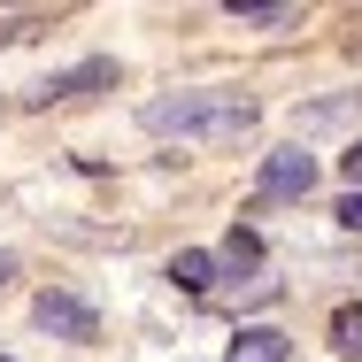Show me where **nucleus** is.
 I'll return each mask as SVG.
<instances>
[{
  "label": "nucleus",
  "mask_w": 362,
  "mask_h": 362,
  "mask_svg": "<svg viewBox=\"0 0 362 362\" xmlns=\"http://www.w3.org/2000/svg\"><path fill=\"white\" fill-rule=\"evenodd\" d=\"M139 124L154 139H209V146H239L255 132V100L247 93H170V100H146Z\"/></svg>",
  "instance_id": "obj_1"
},
{
  "label": "nucleus",
  "mask_w": 362,
  "mask_h": 362,
  "mask_svg": "<svg viewBox=\"0 0 362 362\" xmlns=\"http://www.w3.org/2000/svg\"><path fill=\"white\" fill-rule=\"evenodd\" d=\"M31 316H39V332H54V339H100V316H93L77 293H39Z\"/></svg>",
  "instance_id": "obj_2"
},
{
  "label": "nucleus",
  "mask_w": 362,
  "mask_h": 362,
  "mask_svg": "<svg viewBox=\"0 0 362 362\" xmlns=\"http://www.w3.org/2000/svg\"><path fill=\"white\" fill-rule=\"evenodd\" d=\"M308 185H316V154H308V146H278V154L262 162V193H270V201H300Z\"/></svg>",
  "instance_id": "obj_3"
},
{
  "label": "nucleus",
  "mask_w": 362,
  "mask_h": 362,
  "mask_svg": "<svg viewBox=\"0 0 362 362\" xmlns=\"http://www.w3.org/2000/svg\"><path fill=\"white\" fill-rule=\"evenodd\" d=\"M286 355H293V339H286V332H270V324H247V332L231 339V355H223V362H286Z\"/></svg>",
  "instance_id": "obj_4"
},
{
  "label": "nucleus",
  "mask_w": 362,
  "mask_h": 362,
  "mask_svg": "<svg viewBox=\"0 0 362 362\" xmlns=\"http://www.w3.org/2000/svg\"><path fill=\"white\" fill-rule=\"evenodd\" d=\"M355 116H362V93L316 100V108H300V139H308V132H332V124H355Z\"/></svg>",
  "instance_id": "obj_5"
},
{
  "label": "nucleus",
  "mask_w": 362,
  "mask_h": 362,
  "mask_svg": "<svg viewBox=\"0 0 362 362\" xmlns=\"http://www.w3.org/2000/svg\"><path fill=\"white\" fill-rule=\"evenodd\" d=\"M170 278L185 293H216V255H201V247H185L177 262H170Z\"/></svg>",
  "instance_id": "obj_6"
},
{
  "label": "nucleus",
  "mask_w": 362,
  "mask_h": 362,
  "mask_svg": "<svg viewBox=\"0 0 362 362\" xmlns=\"http://www.w3.org/2000/svg\"><path fill=\"white\" fill-rule=\"evenodd\" d=\"M332 347H339V355H362V300H347V308L332 316Z\"/></svg>",
  "instance_id": "obj_7"
},
{
  "label": "nucleus",
  "mask_w": 362,
  "mask_h": 362,
  "mask_svg": "<svg viewBox=\"0 0 362 362\" xmlns=\"http://www.w3.org/2000/svg\"><path fill=\"white\" fill-rule=\"evenodd\" d=\"M255 255H262L255 231H231V239H223V262H231V270H255Z\"/></svg>",
  "instance_id": "obj_8"
},
{
  "label": "nucleus",
  "mask_w": 362,
  "mask_h": 362,
  "mask_svg": "<svg viewBox=\"0 0 362 362\" xmlns=\"http://www.w3.org/2000/svg\"><path fill=\"white\" fill-rule=\"evenodd\" d=\"M231 16H239V23H255V31H278V23H293L300 8H231Z\"/></svg>",
  "instance_id": "obj_9"
},
{
  "label": "nucleus",
  "mask_w": 362,
  "mask_h": 362,
  "mask_svg": "<svg viewBox=\"0 0 362 362\" xmlns=\"http://www.w3.org/2000/svg\"><path fill=\"white\" fill-rule=\"evenodd\" d=\"M332 216L347 223V231H362V193H347V201H339V209H332Z\"/></svg>",
  "instance_id": "obj_10"
},
{
  "label": "nucleus",
  "mask_w": 362,
  "mask_h": 362,
  "mask_svg": "<svg viewBox=\"0 0 362 362\" xmlns=\"http://www.w3.org/2000/svg\"><path fill=\"white\" fill-rule=\"evenodd\" d=\"M339 170H347V177H355V193H362V139L347 146V154H339Z\"/></svg>",
  "instance_id": "obj_11"
},
{
  "label": "nucleus",
  "mask_w": 362,
  "mask_h": 362,
  "mask_svg": "<svg viewBox=\"0 0 362 362\" xmlns=\"http://www.w3.org/2000/svg\"><path fill=\"white\" fill-rule=\"evenodd\" d=\"M8 278H16V255H8V247H0V286H8Z\"/></svg>",
  "instance_id": "obj_12"
},
{
  "label": "nucleus",
  "mask_w": 362,
  "mask_h": 362,
  "mask_svg": "<svg viewBox=\"0 0 362 362\" xmlns=\"http://www.w3.org/2000/svg\"><path fill=\"white\" fill-rule=\"evenodd\" d=\"M0 362H8V355H0Z\"/></svg>",
  "instance_id": "obj_13"
}]
</instances>
